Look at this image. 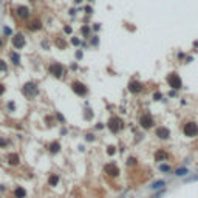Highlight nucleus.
<instances>
[{"label":"nucleus","instance_id":"obj_16","mask_svg":"<svg viewBox=\"0 0 198 198\" xmlns=\"http://www.w3.org/2000/svg\"><path fill=\"white\" fill-rule=\"evenodd\" d=\"M167 158V153L164 150H158L157 153H155V159H157V161H163V159H166Z\"/></svg>","mask_w":198,"mask_h":198},{"label":"nucleus","instance_id":"obj_26","mask_svg":"<svg viewBox=\"0 0 198 198\" xmlns=\"http://www.w3.org/2000/svg\"><path fill=\"white\" fill-rule=\"evenodd\" d=\"M85 139L87 141H94V136L91 135V133H88V135H85Z\"/></svg>","mask_w":198,"mask_h":198},{"label":"nucleus","instance_id":"obj_5","mask_svg":"<svg viewBox=\"0 0 198 198\" xmlns=\"http://www.w3.org/2000/svg\"><path fill=\"white\" fill-rule=\"evenodd\" d=\"M23 93H25V96H28V98H34L37 94V87L34 85L33 82H26L23 85Z\"/></svg>","mask_w":198,"mask_h":198},{"label":"nucleus","instance_id":"obj_7","mask_svg":"<svg viewBox=\"0 0 198 198\" xmlns=\"http://www.w3.org/2000/svg\"><path fill=\"white\" fill-rule=\"evenodd\" d=\"M139 124L142 128H150L152 125H153V118H152L150 115H142L139 119Z\"/></svg>","mask_w":198,"mask_h":198},{"label":"nucleus","instance_id":"obj_37","mask_svg":"<svg viewBox=\"0 0 198 198\" xmlns=\"http://www.w3.org/2000/svg\"><path fill=\"white\" fill-rule=\"evenodd\" d=\"M0 47H2V39H0Z\"/></svg>","mask_w":198,"mask_h":198},{"label":"nucleus","instance_id":"obj_17","mask_svg":"<svg viewBox=\"0 0 198 198\" xmlns=\"http://www.w3.org/2000/svg\"><path fill=\"white\" fill-rule=\"evenodd\" d=\"M58 183H59V177H58V175H51V177L48 178V184L50 186H58Z\"/></svg>","mask_w":198,"mask_h":198},{"label":"nucleus","instance_id":"obj_24","mask_svg":"<svg viewBox=\"0 0 198 198\" xmlns=\"http://www.w3.org/2000/svg\"><path fill=\"white\" fill-rule=\"evenodd\" d=\"M71 43H73V45H79V43H81V40H79L78 37H71Z\"/></svg>","mask_w":198,"mask_h":198},{"label":"nucleus","instance_id":"obj_30","mask_svg":"<svg viewBox=\"0 0 198 198\" xmlns=\"http://www.w3.org/2000/svg\"><path fill=\"white\" fill-rule=\"evenodd\" d=\"M88 31H90V29L87 28V26H84V28H82V33H84V34H88Z\"/></svg>","mask_w":198,"mask_h":198},{"label":"nucleus","instance_id":"obj_21","mask_svg":"<svg viewBox=\"0 0 198 198\" xmlns=\"http://www.w3.org/2000/svg\"><path fill=\"white\" fill-rule=\"evenodd\" d=\"M29 28H31V29H40V28H42V23H40L39 20H34V22H31Z\"/></svg>","mask_w":198,"mask_h":198},{"label":"nucleus","instance_id":"obj_11","mask_svg":"<svg viewBox=\"0 0 198 198\" xmlns=\"http://www.w3.org/2000/svg\"><path fill=\"white\" fill-rule=\"evenodd\" d=\"M128 90L132 91V93H139L141 90H142V84L141 82H136V81H133L128 84Z\"/></svg>","mask_w":198,"mask_h":198},{"label":"nucleus","instance_id":"obj_25","mask_svg":"<svg viewBox=\"0 0 198 198\" xmlns=\"http://www.w3.org/2000/svg\"><path fill=\"white\" fill-rule=\"evenodd\" d=\"M0 70H2V71H6V64L3 62V60H0Z\"/></svg>","mask_w":198,"mask_h":198},{"label":"nucleus","instance_id":"obj_33","mask_svg":"<svg viewBox=\"0 0 198 198\" xmlns=\"http://www.w3.org/2000/svg\"><path fill=\"white\" fill-rule=\"evenodd\" d=\"M76 58L81 59V58H82V51H78V53H76Z\"/></svg>","mask_w":198,"mask_h":198},{"label":"nucleus","instance_id":"obj_28","mask_svg":"<svg viewBox=\"0 0 198 198\" xmlns=\"http://www.w3.org/2000/svg\"><path fill=\"white\" fill-rule=\"evenodd\" d=\"M128 164H130V166L136 164V159H135V158H128Z\"/></svg>","mask_w":198,"mask_h":198},{"label":"nucleus","instance_id":"obj_6","mask_svg":"<svg viewBox=\"0 0 198 198\" xmlns=\"http://www.w3.org/2000/svg\"><path fill=\"white\" fill-rule=\"evenodd\" d=\"M71 88H73V91L76 94H79V96H84V94L87 93V87L84 85L82 82H79V81H74L73 84H71Z\"/></svg>","mask_w":198,"mask_h":198},{"label":"nucleus","instance_id":"obj_23","mask_svg":"<svg viewBox=\"0 0 198 198\" xmlns=\"http://www.w3.org/2000/svg\"><path fill=\"white\" fill-rule=\"evenodd\" d=\"M115 152H116V147H113V146H110V147L107 148V153H108V155H115Z\"/></svg>","mask_w":198,"mask_h":198},{"label":"nucleus","instance_id":"obj_29","mask_svg":"<svg viewBox=\"0 0 198 198\" xmlns=\"http://www.w3.org/2000/svg\"><path fill=\"white\" fill-rule=\"evenodd\" d=\"M159 98H161V93H155V94H153V99H157V101H158Z\"/></svg>","mask_w":198,"mask_h":198},{"label":"nucleus","instance_id":"obj_4","mask_svg":"<svg viewBox=\"0 0 198 198\" xmlns=\"http://www.w3.org/2000/svg\"><path fill=\"white\" fill-rule=\"evenodd\" d=\"M50 73L53 76H56V78H62L65 74V68L60 64H53V65H50Z\"/></svg>","mask_w":198,"mask_h":198},{"label":"nucleus","instance_id":"obj_20","mask_svg":"<svg viewBox=\"0 0 198 198\" xmlns=\"http://www.w3.org/2000/svg\"><path fill=\"white\" fill-rule=\"evenodd\" d=\"M175 175H177V177H184V175H187V169H186V167L177 169V170H175Z\"/></svg>","mask_w":198,"mask_h":198},{"label":"nucleus","instance_id":"obj_2","mask_svg":"<svg viewBox=\"0 0 198 198\" xmlns=\"http://www.w3.org/2000/svg\"><path fill=\"white\" fill-rule=\"evenodd\" d=\"M167 82H169V85L172 87V88H175V90L181 88V79H180V76H178L177 73H170L169 76H167Z\"/></svg>","mask_w":198,"mask_h":198},{"label":"nucleus","instance_id":"obj_12","mask_svg":"<svg viewBox=\"0 0 198 198\" xmlns=\"http://www.w3.org/2000/svg\"><path fill=\"white\" fill-rule=\"evenodd\" d=\"M17 16L20 19H28L29 17L28 8H25V6H19V8H17Z\"/></svg>","mask_w":198,"mask_h":198},{"label":"nucleus","instance_id":"obj_31","mask_svg":"<svg viewBox=\"0 0 198 198\" xmlns=\"http://www.w3.org/2000/svg\"><path fill=\"white\" fill-rule=\"evenodd\" d=\"M58 45H59V47H60V48H64V47H65V43H64V42H62V40H58Z\"/></svg>","mask_w":198,"mask_h":198},{"label":"nucleus","instance_id":"obj_10","mask_svg":"<svg viewBox=\"0 0 198 198\" xmlns=\"http://www.w3.org/2000/svg\"><path fill=\"white\" fill-rule=\"evenodd\" d=\"M157 136H158V138H161V139H167L170 136V132L167 130L166 127H158L157 128Z\"/></svg>","mask_w":198,"mask_h":198},{"label":"nucleus","instance_id":"obj_27","mask_svg":"<svg viewBox=\"0 0 198 198\" xmlns=\"http://www.w3.org/2000/svg\"><path fill=\"white\" fill-rule=\"evenodd\" d=\"M5 146H6V139L0 138V147H5Z\"/></svg>","mask_w":198,"mask_h":198},{"label":"nucleus","instance_id":"obj_36","mask_svg":"<svg viewBox=\"0 0 198 198\" xmlns=\"http://www.w3.org/2000/svg\"><path fill=\"white\" fill-rule=\"evenodd\" d=\"M74 2H76V3H81V2H82V0H74Z\"/></svg>","mask_w":198,"mask_h":198},{"label":"nucleus","instance_id":"obj_3","mask_svg":"<svg viewBox=\"0 0 198 198\" xmlns=\"http://www.w3.org/2000/svg\"><path fill=\"white\" fill-rule=\"evenodd\" d=\"M122 127H124V124H122V121H121L119 118H112V119L108 121V128L113 133H118Z\"/></svg>","mask_w":198,"mask_h":198},{"label":"nucleus","instance_id":"obj_9","mask_svg":"<svg viewBox=\"0 0 198 198\" xmlns=\"http://www.w3.org/2000/svg\"><path fill=\"white\" fill-rule=\"evenodd\" d=\"M104 170H105V173H107L108 177H118V175H119V169H118L115 164H107Z\"/></svg>","mask_w":198,"mask_h":198},{"label":"nucleus","instance_id":"obj_15","mask_svg":"<svg viewBox=\"0 0 198 198\" xmlns=\"http://www.w3.org/2000/svg\"><path fill=\"white\" fill-rule=\"evenodd\" d=\"M166 186V181H163V180H159V181H155L153 184L150 186V189H153V190H158V189H163Z\"/></svg>","mask_w":198,"mask_h":198},{"label":"nucleus","instance_id":"obj_8","mask_svg":"<svg viewBox=\"0 0 198 198\" xmlns=\"http://www.w3.org/2000/svg\"><path fill=\"white\" fill-rule=\"evenodd\" d=\"M13 45H14V48H17V50L23 48L25 47V37H23V34H16V36L13 37Z\"/></svg>","mask_w":198,"mask_h":198},{"label":"nucleus","instance_id":"obj_34","mask_svg":"<svg viewBox=\"0 0 198 198\" xmlns=\"http://www.w3.org/2000/svg\"><path fill=\"white\" fill-rule=\"evenodd\" d=\"M3 91H5V87H3L2 84H0V94H3Z\"/></svg>","mask_w":198,"mask_h":198},{"label":"nucleus","instance_id":"obj_1","mask_svg":"<svg viewBox=\"0 0 198 198\" xmlns=\"http://www.w3.org/2000/svg\"><path fill=\"white\" fill-rule=\"evenodd\" d=\"M183 132H184V135L189 136V138L197 136L198 135V125L195 122H187V124H184V127H183Z\"/></svg>","mask_w":198,"mask_h":198},{"label":"nucleus","instance_id":"obj_22","mask_svg":"<svg viewBox=\"0 0 198 198\" xmlns=\"http://www.w3.org/2000/svg\"><path fill=\"white\" fill-rule=\"evenodd\" d=\"M159 170H161V172H170V166L169 164H161L159 166Z\"/></svg>","mask_w":198,"mask_h":198},{"label":"nucleus","instance_id":"obj_14","mask_svg":"<svg viewBox=\"0 0 198 198\" xmlns=\"http://www.w3.org/2000/svg\"><path fill=\"white\" fill-rule=\"evenodd\" d=\"M14 197L16 198H25L26 197V190L23 187H16L14 189Z\"/></svg>","mask_w":198,"mask_h":198},{"label":"nucleus","instance_id":"obj_19","mask_svg":"<svg viewBox=\"0 0 198 198\" xmlns=\"http://www.w3.org/2000/svg\"><path fill=\"white\" fill-rule=\"evenodd\" d=\"M59 148H60L59 142H51V144H50V152H51V153H58Z\"/></svg>","mask_w":198,"mask_h":198},{"label":"nucleus","instance_id":"obj_18","mask_svg":"<svg viewBox=\"0 0 198 198\" xmlns=\"http://www.w3.org/2000/svg\"><path fill=\"white\" fill-rule=\"evenodd\" d=\"M11 60L14 62V65H19V64H20V56H19L16 51H13L11 53Z\"/></svg>","mask_w":198,"mask_h":198},{"label":"nucleus","instance_id":"obj_35","mask_svg":"<svg viewBox=\"0 0 198 198\" xmlns=\"http://www.w3.org/2000/svg\"><path fill=\"white\" fill-rule=\"evenodd\" d=\"M195 180H198V177H193V178H189L187 181H195Z\"/></svg>","mask_w":198,"mask_h":198},{"label":"nucleus","instance_id":"obj_13","mask_svg":"<svg viewBox=\"0 0 198 198\" xmlns=\"http://www.w3.org/2000/svg\"><path fill=\"white\" fill-rule=\"evenodd\" d=\"M8 163L11 166H17L19 163H20V159H19V155L17 153H11L8 155Z\"/></svg>","mask_w":198,"mask_h":198},{"label":"nucleus","instance_id":"obj_32","mask_svg":"<svg viewBox=\"0 0 198 198\" xmlns=\"http://www.w3.org/2000/svg\"><path fill=\"white\" fill-rule=\"evenodd\" d=\"M64 29H65V33H67V34H70V33H71V28H70V26H65Z\"/></svg>","mask_w":198,"mask_h":198}]
</instances>
